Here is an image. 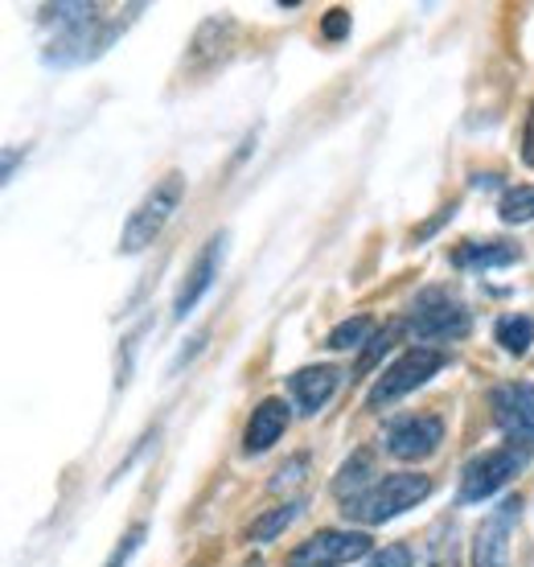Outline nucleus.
I'll return each instance as SVG.
<instances>
[{
	"label": "nucleus",
	"mask_w": 534,
	"mask_h": 567,
	"mask_svg": "<svg viewBox=\"0 0 534 567\" xmlns=\"http://www.w3.org/2000/svg\"><path fill=\"white\" fill-rule=\"evenodd\" d=\"M141 13L144 4H124L120 13H107L103 4H45L42 29H50V38H45V62L50 66H83V62H95L99 54L112 50L115 38Z\"/></svg>",
	"instance_id": "f257e3e1"
},
{
	"label": "nucleus",
	"mask_w": 534,
	"mask_h": 567,
	"mask_svg": "<svg viewBox=\"0 0 534 567\" xmlns=\"http://www.w3.org/2000/svg\"><path fill=\"white\" fill-rule=\"evenodd\" d=\"M428 494H432V477L428 473H387V477H379L358 497H346L341 502V518L362 526H382L399 518L403 511H411V506H420Z\"/></svg>",
	"instance_id": "f03ea898"
},
{
	"label": "nucleus",
	"mask_w": 534,
	"mask_h": 567,
	"mask_svg": "<svg viewBox=\"0 0 534 567\" xmlns=\"http://www.w3.org/2000/svg\"><path fill=\"white\" fill-rule=\"evenodd\" d=\"M182 198H185V177L182 173H165L141 198L132 218H127L124 235H120V256H141L144 247H153L156 235L170 227V218L177 214Z\"/></svg>",
	"instance_id": "7ed1b4c3"
},
{
	"label": "nucleus",
	"mask_w": 534,
	"mask_h": 567,
	"mask_svg": "<svg viewBox=\"0 0 534 567\" xmlns=\"http://www.w3.org/2000/svg\"><path fill=\"white\" fill-rule=\"evenodd\" d=\"M415 341H461L469 338V329H473V317L464 309L461 300L452 297L449 288H423L420 297L411 300V312L408 321H403Z\"/></svg>",
	"instance_id": "20e7f679"
},
{
	"label": "nucleus",
	"mask_w": 534,
	"mask_h": 567,
	"mask_svg": "<svg viewBox=\"0 0 534 567\" xmlns=\"http://www.w3.org/2000/svg\"><path fill=\"white\" fill-rule=\"evenodd\" d=\"M526 465H531V449H522V444H502V449H490V453L473 456L461 473L456 506H477V502L493 497L502 485L514 482Z\"/></svg>",
	"instance_id": "39448f33"
},
{
	"label": "nucleus",
	"mask_w": 534,
	"mask_h": 567,
	"mask_svg": "<svg viewBox=\"0 0 534 567\" xmlns=\"http://www.w3.org/2000/svg\"><path fill=\"white\" fill-rule=\"evenodd\" d=\"M440 370H444V350H437V346H411L408 354H399L391 367L379 374V383L370 386V395H366V408H370V412L391 408V403L411 395L415 386H423L432 374H440Z\"/></svg>",
	"instance_id": "423d86ee"
},
{
	"label": "nucleus",
	"mask_w": 534,
	"mask_h": 567,
	"mask_svg": "<svg viewBox=\"0 0 534 567\" xmlns=\"http://www.w3.org/2000/svg\"><path fill=\"white\" fill-rule=\"evenodd\" d=\"M362 555H370V535L362 530H317L288 551V567H341Z\"/></svg>",
	"instance_id": "0eeeda50"
},
{
	"label": "nucleus",
	"mask_w": 534,
	"mask_h": 567,
	"mask_svg": "<svg viewBox=\"0 0 534 567\" xmlns=\"http://www.w3.org/2000/svg\"><path fill=\"white\" fill-rule=\"evenodd\" d=\"M440 440H444V420H440V415L411 412L387 424L382 444H387V453H391L394 461H423V456L437 453Z\"/></svg>",
	"instance_id": "6e6552de"
},
{
	"label": "nucleus",
	"mask_w": 534,
	"mask_h": 567,
	"mask_svg": "<svg viewBox=\"0 0 534 567\" xmlns=\"http://www.w3.org/2000/svg\"><path fill=\"white\" fill-rule=\"evenodd\" d=\"M490 408L510 444L534 449V383H502L490 391Z\"/></svg>",
	"instance_id": "1a4fd4ad"
},
{
	"label": "nucleus",
	"mask_w": 534,
	"mask_h": 567,
	"mask_svg": "<svg viewBox=\"0 0 534 567\" xmlns=\"http://www.w3.org/2000/svg\"><path fill=\"white\" fill-rule=\"evenodd\" d=\"M522 514V497H506L497 511L481 518L473 530V567H510V530Z\"/></svg>",
	"instance_id": "9d476101"
},
{
	"label": "nucleus",
	"mask_w": 534,
	"mask_h": 567,
	"mask_svg": "<svg viewBox=\"0 0 534 567\" xmlns=\"http://www.w3.org/2000/svg\"><path fill=\"white\" fill-rule=\"evenodd\" d=\"M223 259H226V230L214 235V239L197 251L189 271H185L182 288H177V297H173V317H177V321H185V317L194 312L197 300L210 292V284H214V276H218V268H223Z\"/></svg>",
	"instance_id": "9b49d317"
},
{
	"label": "nucleus",
	"mask_w": 534,
	"mask_h": 567,
	"mask_svg": "<svg viewBox=\"0 0 534 567\" xmlns=\"http://www.w3.org/2000/svg\"><path fill=\"white\" fill-rule=\"evenodd\" d=\"M338 383H341L338 367H305L288 379V391H292V403L300 408V415H317L333 399Z\"/></svg>",
	"instance_id": "f8f14e48"
},
{
	"label": "nucleus",
	"mask_w": 534,
	"mask_h": 567,
	"mask_svg": "<svg viewBox=\"0 0 534 567\" xmlns=\"http://www.w3.org/2000/svg\"><path fill=\"white\" fill-rule=\"evenodd\" d=\"M288 420H292V412H288V403H284V399H264V403L251 412V420H247L243 449L255 453V456L267 453V449L288 432Z\"/></svg>",
	"instance_id": "ddd939ff"
},
{
	"label": "nucleus",
	"mask_w": 534,
	"mask_h": 567,
	"mask_svg": "<svg viewBox=\"0 0 534 567\" xmlns=\"http://www.w3.org/2000/svg\"><path fill=\"white\" fill-rule=\"evenodd\" d=\"M522 259L518 243H502V239H469L452 251V268L461 271H493V268H510Z\"/></svg>",
	"instance_id": "4468645a"
},
{
	"label": "nucleus",
	"mask_w": 534,
	"mask_h": 567,
	"mask_svg": "<svg viewBox=\"0 0 534 567\" xmlns=\"http://www.w3.org/2000/svg\"><path fill=\"white\" fill-rule=\"evenodd\" d=\"M374 482H379V477H374V456L362 449V453H353L350 461L338 468V477H333V494L346 502V497H358L362 489H370Z\"/></svg>",
	"instance_id": "2eb2a0df"
},
{
	"label": "nucleus",
	"mask_w": 534,
	"mask_h": 567,
	"mask_svg": "<svg viewBox=\"0 0 534 567\" xmlns=\"http://www.w3.org/2000/svg\"><path fill=\"white\" fill-rule=\"evenodd\" d=\"M493 338H497V346H502L506 354L522 358L526 350H531V341H534V321H531V317H522V312H506V317H497Z\"/></svg>",
	"instance_id": "dca6fc26"
},
{
	"label": "nucleus",
	"mask_w": 534,
	"mask_h": 567,
	"mask_svg": "<svg viewBox=\"0 0 534 567\" xmlns=\"http://www.w3.org/2000/svg\"><path fill=\"white\" fill-rule=\"evenodd\" d=\"M497 218L510 223V227L534 223V185H510L502 202H497Z\"/></svg>",
	"instance_id": "f3484780"
},
{
	"label": "nucleus",
	"mask_w": 534,
	"mask_h": 567,
	"mask_svg": "<svg viewBox=\"0 0 534 567\" xmlns=\"http://www.w3.org/2000/svg\"><path fill=\"white\" fill-rule=\"evenodd\" d=\"M300 514V502H284V506H276L271 514H264V518H255L251 530H247V539L255 543H271L276 535H280L284 526H292V518Z\"/></svg>",
	"instance_id": "a211bd4d"
},
{
	"label": "nucleus",
	"mask_w": 534,
	"mask_h": 567,
	"mask_svg": "<svg viewBox=\"0 0 534 567\" xmlns=\"http://www.w3.org/2000/svg\"><path fill=\"white\" fill-rule=\"evenodd\" d=\"M374 338V321L370 317H350V321H341L329 338H325V346L329 350H353V346H362V341Z\"/></svg>",
	"instance_id": "6ab92c4d"
},
{
	"label": "nucleus",
	"mask_w": 534,
	"mask_h": 567,
	"mask_svg": "<svg viewBox=\"0 0 534 567\" xmlns=\"http://www.w3.org/2000/svg\"><path fill=\"white\" fill-rule=\"evenodd\" d=\"M399 329H403V321H391V326H382L374 338L366 341V354L358 358V374H370V370H374V362H379V358L391 350V341L399 338Z\"/></svg>",
	"instance_id": "aec40b11"
},
{
	"label": "nucleus",
	"mask_w": 534,
	"mask_h": 567,
	"mask_svg": "<svg viewBox=\"0 0 534 567\" xmlns=\"http://www.w3.org/2000/svg\"><path fill=\"white\" fill-rule=\"evenodd\" d=\"M423 567H456V539H452V526L449 530H437V535L428 539Z\"/></svg>",
	"instance_id": "412c9836"
},
{
	"label": "nucleus",
	"mask_w": 534,
	"mask_h": 567,
	"mask_svg": "<svg viewBox=\"0 0 534 567\" xmlns=\"http://www.w3.org/2000/svg\"><path fill=\"white\" fill-rule=\"evenodd\" d=\"M144 535H148V526H144V523L127 526L124 539L115 543V551L107 555V564H103V567H127V559H132V555H136L144 547Z\"/></svg>",
	"instance_id": "4be33fe9"
},
{
	"label": "nucleus",
	"mask_w": 534,
	"mask_h": 567,
	"mask_svg": "<svg viewBox=\"0 0 534 567\" xmlns=\"http://www.w3.org/2000/svg\"><path fill=\"white\" fill-rule=\"evenodd\" d=\"M366 567H411V547L391 543V547H382L379 555H370V564Z\"/></svg>",
	"instance_id": "5701e85b"
},
{
	"label": "nucleus",
	"mask_w": 534,
	"mask_h": 567,
	"mask_svg": "<svg viewBox=\"0 0 534 567\" xmlns=\"http://www.w3.org/2000/svg\"><path fill=\"white\" fill-rule=\"evenodd\" d=\"M321 33L329 38V42H341V38L350 33V13H346V9H329V17H325Z\"/></svg>",
	"instance_id": "b1692460"
},
{
	"label": "nucleus",
	"mask_w": 534,
	"mask_h": 567,
	"mask_svg": "<svg viewBox=\"0 0 534 567\" xmlns=\"http://www.w3.org/2000/svg\"><path fill=\"white\" fill-rule=\"evenodd\" d=\"M522 161L534 169V103L531 112H526V128H522Z\"/></svg>",
	"instance_id": "393cba45"
},
{
	"label": "nucleus",
	"mask_w": 534,
	"mask_h": 567,
	"mask_svg": "<svg viewBox=\"0 0 534 567\" xmlns=\"http://www.w3.org/2000/svg\"><path fill=\"white\" fill-rule=\"evenodd\" d=\"M13 169H17V153H13V148H9V153H4V182L13 177Z\"/></svg>",
	"instance_id": "a878e982"
}]
</instances>
